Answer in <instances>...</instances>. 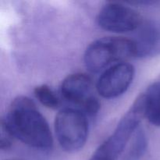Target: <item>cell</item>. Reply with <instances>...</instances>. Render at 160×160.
<instances>
[{"label":"cell","mask_w":160,"mask_h":160,"mask_svg":"<svg viewBox=\"0 0 160 160\" xmlns=\"http://www.w3.org/2000/svg\"><path fill=\"white\" fill-rule=\"evenodd\" d=\"M14 138L39 149H48L53 140L49 126L35 103L26 96L13 99L6 117L2 119Z\"/></svg>","instance_id":"1"},{"label":"cell","mask_w":160,"mask_h":160,"mask_svg":"<svg viewBox=\"0 0 160 160\" xmlns=\"http://www.w3.org/2000/svg\"><path fill=\"white\" fill-rule=\"evenodd\" d=\"M144 117H145V93L136 98L129 110L120 120L113 134L95 150L89 160H117Z\"/></svg>","instance_id":"2"},{"label":"cell","mask_w":160,"mask_h":160,"mask_svg":"<svg viewBox=\"0 0 160 160\" xmlns=\"http://www.w3.org/2000/svg\"><path fill=\"white\" fill-rule=\"evenodd\" d=\"M134 56L131 39L105 37L88 45L84 52L85 67L92 73H98L112 62Z\"/></svg>","instance_id":"3"},{"label":"cell","mask_w":160,"mask_h":160,"mask_svg":"<svg viewBox=\"0 0 160 160\" xmlns=\"http://www.w3.org/2000/svg\"><path fill=\"white\" fill-rule=\"evenodd\" d=\"M55 131L58 142L64 151H79L85 145L88 135V117L79 109H62L55 118Z\"/></svg>","instance_id":"4"},{"label":"cell","mask_w":160,"mask_h":160,"mask_svg":"<svg viewBox=\"0 0 160 160\" xmlns=\"http://www.w3.org/2000/svg\"><path fill=\"white\" fill-rule=\"evenodd\" d=\"M98 26L103 30L116 33L134 31L140 26V14L132 8L120 2H108L97 16Z\"/></svg>","instance_id":"5"},{"label":"cell","mask_w":160,"mask_h":160,"mask_svg":"<svg viewBox=\"0 0 160 160\" xmlns=\"http://www.w3.org/2000/svg\"><path fill=\"white\" fill-rule=\"evenodd\" d=\"M135 69L128 62H120L109 67L101 75L97 91L105 98H114L123 95L134 78Z\"/></svg>","instance_id":"6"},{"label":"cell","mask_w":160,"mask_h":160,"mask_svg":"<svg viewBox=\"0 0 160 160\" xmlns=\"http://www.w3.org/2000/svg\"><path fill=\"white\" fill-rule=\"evenodd\" d=\"M134 38V56L152 58L160 55V21L147 20L137 28Z\"/></svg>","instance_id":"7"},{"label":"cell","mask_w":160,"mask_h":160,"mask_svg":"<svg viewBox=\"0 0 160 160\" xmlns=\"http://www.w3.org/2000/svg\"><path fill=\"white\" fill-rule=\"evenodd\" d=\"M61 94L65 99L82 106L93 95L92 81L84 73H73L67 76L61 84Z\"/></svg>","instance_id":"8"},{"label":"cell","mask_w":160,"mask_h":160,"mask_svg":"<svg viewBox=\"0 0 160 160\" xmlns=\"http://www.w3.org/2000/svg\"><path fill=\"white\" fill-rule=\"evenodd\" d=\"M145 95V117L156 127H160V82L152 84Z\"/></svg>","instance_id":"9"},{"label":"cell","mask_w":160,"mask_h":160,"mask_svg":"<svg viewBox=\"0 0 160 160\" xmlns=\"http://www.w3.org/2000/svg\"><path fill=\"white\" fill-rule=\"evenodd\" d=\"M148 142L143 129L138 128L134 134L132 144L128 152V158L129 160H138L143 156L146 151Z\"/></svg>","instance_id":"10"},{"label":"cell","mask_w":160,"mask_h":160,"mask_svg":"<svg viewBox=\"0 0 160 160\" xmlns=\"http://www.w3.org/2000/svg\"><path fill=\"white\" fill-rule=\"evenodd\" d=\"M34 95L43 106L49 109H56L59 106V100L54 92L46 84H42L34 88Z\"/></svg>","instance_id":"11"},{"label":"cell","mask_w":160,"mask_h":160,"mask_svg":"<svg viewBox=\"0 0 160 160\" xmlns=\"http://www.w3.org/2000/svg\"><path fill=\"white\" fill-rule=\"evenodd\" d=\"M81 107L83 109V112L87 117H95L99 112L101 104L98 98L95 95H92L84 102V104Z\"/></svg>","instance_id":"12"},{"label":"cell","mask_w":160,"mask_h":160,"mask_svg":"<svg viewBox=\"0 0 160 160\" xmlns=\"http://www.w3.org/2000/svg\"><path fill=\"white\" fill-rule=\"evenodd\" d=\"M1 134H0V148L2 150L9 149L12 146V141L15 138L10 132L7 127L4 124L3 122L1 121Z\"/></svg>","instance_id":"13"},{"label":"cell","mask_w":160,"mask_h":160,"mask_svg":"<svg viewBox=\"0 0 160 160\" xmlns=\"http://www.w3.org/2000/svg\"><path fill=\"white\" fill-rule=\"evenodd\" d=\"M11 160H17V159H11Z\"/></svg>","instance_id":"14"}]
</instances>
